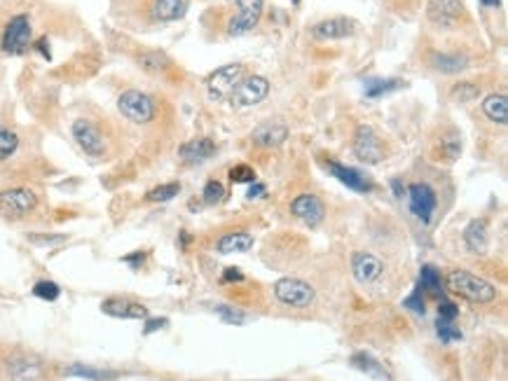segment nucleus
<instances>
[{
    "label": "nucleus",
    "mask_w": 508,
    "mask_h": 381,
    "mask_svg": "<svg viewBox=\"0 0 508 381\" xmlns=\"http://www.w3.org/2000/svg\"><path fill=\"white\" fill-rule=\"evenodd\" d=\"M167 323H169L167 318H148L143 325V334H153L155 330H162V327H167Z\"/></svg>",
    "instance_id": "nucleus-42"
},
{
    "label": "nucleus",
    "mask_w": 508,
    "mask_h": 381,
    "mask_svg": "<svg viewBox=\"0 0 508 381\" xmlns=\"http://www.w3.org/2000/svg\"><path fill=\"white\" fill-rule=\"evenodd\" d=\"M384 272V262L372 253H354L352 258V274L361 286H370L377 283L379 276Z\"/></svg>",
    "instance_id": "nucleus-14"
},
{
    "label": "nucleus",
    "mask_w": 508,
    "mask_h": 381,
    "mask_svg": "<svg viewBox=\"0 0 508 381\" xmlns=\"http://www.w3.org/2000/svg\"><path fill=\"white\" fill-rule=\"evenodd\" d=\"M450 99H452V101H457V103H471V101H478V99H480V87H478L475 82L459 80L457 85H452V89H450Z\"/></svg>",
    "instance_id": "nucleus-31"
},
{
    "label": "nucleus",
    "mask_w": 508,
    "mask_h": 381,
    "mask_svg": "<svg viewBox=\"0 0 508 381\" xmlns=\"http://www.w3.org/2000/svg\"><path fill=\"white\" fill-rule=\"evenodd\" d=\"M201 199H204V204H208V206L220 204V201L225 199V188H223V183L220 181H208L204 185V192H201Z\"/></svg>",
    "instance_id": "nucleus-36"
},
{
    "label": "nucleus",
    "mask_w": 508,
    "mask_h": 381,
    "mask_svg": "<svg viewBox=\"0 0 508 381\" xmlns=\"http://www.w3.org/2000/svg\"><path fill=\"white\" fill-rule=\"evenodd\" d=\"M31 38H33L31 17H28V14H14L5 24L3 38H0V49H3L5 54L19 56L31 47Z\"/></svg>",
    "instance_id": "nucleus-3"
},
{
    "label": "nucleus",
    "mask_w": 508,
    "mask_h": 381,
    "mask_svg": "<svg viewBox=\"0 0 508 381\" xmlns=\"http://www.w3.org/2000/svg\"><path fill=\"white\" fill-rule=\"evenodd\" d=\"M263 194H265V185H263V183H256V185H253V188L249 190V194H246V197H249V199H258V197H263Z\"/></svg>",
    "instance_id": "nucleus-45"
},
{
    "label": "nucleus",
    "mask_w": 508,
    "mask_h": 381,
    "mask_svg": "<svg viewBox=\"0 0 508 381\" xmlns=\"http://www.w3.org/2000/svg\"><path fill=\"white\" fill-rule=\"evenodd\" d=\"M138 66L143 68L146 73H150V75H167L171 71V59L164 54V52H157V49H146L141 52L136 56Z\"/></svg>",
    "instance_id": "nucleus-24"
},
{
    "label": "nucleus",
    "mask_w": 508,
    "mask_h": 381,
    "mask_svg": "<svg viewBox=\"0 0 508 381\" xmlns=\"http://www.w3.org/2000/svg\"><path fill=\"white\" fill-rule=\"evenodd\" d=\"M403 87V82L398 78H368L363 82V89H365V96L368 99H379V96H384V94H391L396 92V89H401Z\"/></svg>",
    "instance_id": "nucleus-28"
},
{
    "label": "nucleus",
    "mask_w": 508,
    "mask_h": 381,
    "mask_svg": "<svg viewBox=\"0 0 508 381\" xmlns=\"http://www.w3.org/2000/svg\"><path fill=\"white\" fill-rule=\"evenodd\" d=\"M38 208V194L28 188H10L0 192V215L10 220H19L31 215Z\"/></svg>",
    "instance_id": "nucleus-4"
},
{
    "label": "nucleus",
    "mask_w": 508,
    "mask_h": 381,
    "mask_svg": "<svg viewBox=\"0 0 508 381\" xmlns=\"http://www.w3.org/2000/svg\"><path fill=\"white\" fill-rule=\"evenodd\" d=\"M122 260H124V262L134 265V267H141V265H143L146 255H143V253H131V255H124Z\"/></svg>",
    "instance_id": "nucleus-44"
},
{
    "label": "nucleus",
    "mask_w": 508,
    "mask_h": 381,
    "mask_svg": "<svg viewBox=\"0 0 508 381\" xmlns=\"http://www.w3.org/2000/svg\"><path fill=\"white\" fill-rule=\"evenodd\" d=\"M436 334H438V339L443 341V344H454V341H461V339H464V334H461L459 327L454 325L452 320H443V318H438V323H436Z\"/></svg>",
    "instance_id": "nucleus-34"
},
{
    "label": "nucleus",
    "mask_w": 508,
    "mask_h": 381,
    "mask_svg": "<svg viewBox=\"0 0 508 381\" xmlns=\"http://www.w3.org/2000/svg\"><path fill=\"white\" fill-rule=\"evenodd\" d=\"M429 64L445 75H457V73L468 68V59L464 54H457V52H433Z\"/></svg>",
    "instance_id": "nucleus-21"
},
{
    "label": "nucleus",
    "mask_w": 508,
    "mask_h": 381,
    "mask_svg": "<svg viewBox=\"0 0 508 381\" xmlns=\"http://www.w3.org/2000/svg\"><path fill=\"white\" fill-rule=\"evenodd\" d=\"M352 147H354V155L363 164H379L386 159V147L382 143V138H379V133L372 129L370 124L356 126Z\"/></svg>",
    "instance_id": "nucleus-6"
},
{
    "label": "nucleus",
    "mask_w": 508,
    "mask_h": 381,
    "mask_svg": "<svg viewBox=\"0 0 508 381\" xmlns=\"http://www.w3.org/2000/svg\"><path fill=\"white\" fill-rule=\"evenodd\" d=\"M10 377H12V381H38L40 379V363L28 356L12 358Z\"/></svg>",
    "instance_id": "nucleus-23"
},
{
    "label": "nucleus",
    "mask_w": 508,
    "mask_h": 381,
    "mask_svg": "<svg viewBox=\"0 0 508 381\" xmlns=\"http://www.w3.org/2000/svg\"><path fill=\"white\" fill-rule=\"evenodd\" d=\"M420 288L422 290H427L429 295L433 297H440L443 295V276H440V272L433 265H424L422 267V272H420Z\"/></svg>",
    "instance_id": "nucleus-30"
},
{
    "label": "nucleus",
    "mask_w": 508,
    "mask_h": 381,
    "mask_svg": "<svg viewBox=\"0 0 508 381\" xmlns=\"http://www.w3.org/2000/svg\"><path fill=\"white\" fill-rule=\"evenodd\" d=\"M71 133H73V138H76V143L78 147L85 155L89 157H103V155H108V140L106 136H103V131L96 126L92 119H87V117H78L76 122H73L71 126Z\"/></svg>",
    "instance_id": "nucleus-5"
},
{
    "label": "nucleus",
    "mask_w": 508,
    "mask_h": 381,
    "mask_svg": "<svg viewBox=\"0 0 508 381\" xmlns=\"http://www.w3.org/2000/svg\"><path fill=\"white\" fill-rule=\"evenodd\" d=\"M356 31V21L347 19V17H333V19H324L319 24L312 26V38L328 42V40H342L354 35Z\"/></svg>",
    "instance_id": "nucleus-13"
},
{
    "label": "nucleus",
    "mask_w": 508,
    "mask_h": 381,
    "mask_svg": "<svg viewBox=\"0 0 508 381\" xmlns=\"http://www.w3.org/2000/svg\"><path fill=\"white\" fill-rule=\"evenodd\" d=\"M464 17L461 0H429V19L436 26H454Z\"/></svg>",
    "instance_id": "nucleus-17"
},
{
    "label": "nucleus",
    "mask_w": 508,
    "mask_h": 381,
    "mask_svg": "<svg viewBox=\"0 0 508 381\" xmlns=\"http://www.w3.org/2000/svg\"><path fill=\"white\" fill-rule=\"evenodd\" d=\"M178 192H181V183H164L148 192L146 199L153 201V204H164V201H171L174 197H178Z\"/></svg>",
    "instance_id": "nucleus-33"
},
{
    "label": "nucleus",
    "mask_w": 508,
    "mask_h": 381,
    "mask_svg": "<svg viewBox=\"0 0 508 381\" xmlns=\"http://www.w3.org/2000/svg\"><path fill=\"white\" fill-rule=\"evenodd\" d=\"M66 375L78 377V379H89V381H113L117 379V372L113 370H99V368H89V365H71L66 368Z\"/></svg>",
    "instance_id": "nucleus-29"
},
{
    "label": "nucleus",
    "mask_w": 508,
    "mask_h": 381,
    "mask_svg": "<svg viewBox=\"0 0 508 381\" xmlns=\"http://www.w3.org/2000/svg\"><path fill=\"white\" fill-rule=\"evenodd\" d=\"M445 283L452 293H457L459 297H464V300L473 302V304H492L497 300V288L492 286L490 281H485L471 272H464V269H454V272H450Z\"/></svg>",
    "instance_id": "nucleus-1"
},
{
    "label": "nucleus",
    "mask_w": 508,
    "mask_h": 381,
    "mask_svg": "<svg viewBox=\"0 0 508 381\" xmlns=\"http://www.w3.org/2000/svg\"><path fill=\"white\" fill-rule=\"evenodd\" d=\"M349 365H352V368H356L358 372H363L365 377L375 379V381H394V379H391V372L386 370L375 356L365 353V351H356V353L349 358Z\"/></svg>",
    "instance_id": "nucleus-19"
},
{
    "label": "nucleus",
    "mask_w": 508,
    "mask_h": 381,
    "mask_svg": "<svg viewBox=\"0 0 508 381\" xmlns=\"http://www.w3.org/2000/svg\"><path fill=\"white\" fill-rule=\"evenodd\" d=\"M403 306L410 311H415V313H420V316H424V311H427V306H424V297H422V288H420V283H417V288L410 293L406 300H403Z\"/></svg>",
    "instance_id": "nucleus-40"
},
{
    "label": "nucleus",
    "mask_w": 508,
    "mask_h": 381,
    "mask_svg": "<svg viewBox=\"0 0 508 381\" xmlns=\"http://www.w3.org/2000/svg\"><path fill=\"white\" fill-rule=\"evenodd\" d=\"M438 316L443 320H454L459 316V306L454 302H450V300H443L438 304Z\"/></svg>",
    "instance_id": "nucleus-41"
},
{
    "label": "nucleus",
    "mask_w": 508,
    "mask_h": 381,
    "mask_svg": "<svg viewBox=\"0 0 508 381\" xmlns=\"http://www.w3.org/2000/svg\"><path fill=\"white\" fill-rule=\"evenodd\" d=\"M391 188H394V194L396 197H403V194H406V188H403V183L401 181H391Z\"/></svg>",
    "instance_id": "nucleus-47"
},
{
    "label": "nucleus",
    "mask_w": 508,
    "mask_h": 381,
    "mask_svg": "<svg viewBox=\"0 0 508 381\" xmlns=\"http://www.w3.org/2000/svg\"><path fill=\"white\" fill-rule=\"evenodd\" d=\"M270 80L263 75H246L242 78V82L235 87V92L228 96L230 103L235 108H251L263 103L267 96H270Z\"/></svg>",
    "instance_id": "nucleus-7"
},
{
    "label": "nucleus",
    "mask_w": 508,
    "mask_h": 381,
    "mask_svg": "<svg viewBox=\"0 0 508 381\" xmlns=\"http://www.w3.org/2000/svg\"><path fill=\"white\" fill-rule=\"evenodd\" d=\"M483 7H488V10H497L499 5H502V0H480Z\"/></svg>",
    "instance_id": "nucleus-49"
},
{
    "label": "nucleus",
    "mask_w": 508,
    "mask_h": 381,
    "mask_svg": "<svg viewBox=\"0 0 508 381\" xmlns=\"http://www.w3.org/2000/svg\"><path fill=\"white\" fill-rule=\"evenodd\" d=\"M464 243L473 253H483L490 246V234H488V222L483 218L471 220L468 227L464 229Z\"/></svg>",
    "instance_id": "nucleus-27"
},
{
    "label": "nucleus",
    "mask_w": 508,
    "mask_h": 381,
    "mask_svg": "<svg viewBox=\"0 0 508 381\" xmlns=\"http://www.w3.org/2000/svg\"><path fill=\"white\" fill-rule=\"evenodd\" d=\"M288 138V126L283 124H263L258 129H253L251 140L258 147H279L281 143H286Z\"/></svg>",
    "instance_id": "nucleus-22"
},
{
    "label": "nucleus",
    "mask_w": 508,
    "mask_h": 381,
    "mask_svg": "<svg viewBox=\"0 0 508 381\" xmlns=\"http://www.w3.org/2000/svg\"><path fill=\"white\" fill-rule=\"evenodd\" d=\"M64 236H31V241H45V243H49V241H61Z\"/></svg>",
    "instance_id": "nucleus-48"
},
{
    "label": "nucleus",
    "mask_w": 508,
    "mask_h": 381,
    "mask_svg": "<svg viewBox=\"0 0 508 381\" xmlns=\"http://www.w3.org/2000/svg\"><path fill=\"white\" fill-rule=\"evenodd\" d=\"M242 78H244V66L242 64L223 66V68L213 71L211 75L206 78V89L213 99H228V96L235 92V87L242 82Z\"/></svg>",
    "instance_id": "nucleus-11"
},
{
    "label": "nucleus",
    "mask_w": 508,
    "mask_h": 381,
    "mask_svg": "<svg viewBox=\"0 0 508 381\" xmlns=\"http://www.w3.org/2000/svg\"><path fill=\"white\" fill-rule=\"evenodd\" d=\"M265 10V0H237V17L230 19L228 24V38L246 35L258 26L260 17Z\"/></svg>",
    "instance_id": "nucleus-10"
},
{
    "label": "nucleus",
    "mask_w": 508,
    "mask_h": 381,
    "mask_svg": "<svg viewBox=\"0 0 508 381\" xmlns=\"http://www.w3.org/2000/svg\"><path fill=\"white\" fill-rule=\"evenodd\" d=\"M178 155H181V159L188 162V164L206 162V159H211V157L215 155V143L211 138L188 140V143H183L181 147H178Z\"/></svg>",
    "instance_id": "nucleus-20"
},
{
    "label": "nucleus",
    "mask_w": 508,
    "mask_h": 381,
    "mask_svg": "<svg viewBox=\"0 0 508 381\" xmlns=\"http://www.w3.org/2000/svg\"><path fill=\"white\" fill-rule=\"evenodd\" d=\"M101 311L113 318H129V320H143L148 318V309L143 304L126 300V297H108L101 304Z\"/></svg>",
    "instance_id": "nucleus-18"
},
{
    "label": "nucleus",
    "mask_w": 508,
    "mask_h": 381,
    "mask_svg": "<svg viewBox=\"0 0 508 381\" xmlns=\"http://www.w3.org/2000/svg\"><path fill=\"white\" fill-rule=\"evenodd\" d=\"M213 309H215V313H218L223 320H225V323L242 325L246 320V313L242 309H235V306H230V304H215Z\"/></svg>",
    "instance_id": "nucleus-38"
},
{
    "label": "nucleus",
    "mask_w": 508,
    "mask_h": 381,
    "mask_svg": "<svg viewBox=\"0 0 508 381\" xmlns=\"http://www.w3.org/2000/svg\"><path fill=\"white\" fill-rule=\"evenodd\" d=\"M237 283V281H244V274L239 272L237 267H228L225 269V274H223V283Z\"/></svg>",
    "instance_id": "nucleus-43"
},
{
    "label": "nucleus",
    "mask_w": 508,
    "mask_h": 381,
    "mask_svg": "<svg viewBox=\"0 0 508 381\" xmlns=\"http://www.w3.org/2000/svg\"><path fill=\"white\" fill-rule=\"evenodd\" d=\"M19 150V136L10 126L0 124V162H7Z\"/></svg>",
    "instance_id": "nucleus-32"
},
{
    "label": "nucleus",
    "mask_w": 508,
    "mask_h": 381,
    "mask_svg": "<svg viewBox=\"0 0 508 381\" xmlns=\"http://www.w3.org/2000/svg\"><path fill=\"white\" fill-rule=\"evenodd\" d=\"M408 201H410V211L417 220H422L424 225H431L433 215H436L438 208V197L436 190L427 183H413L410 188H406Z\"/></svg>",
    "instance_id": "nucleus-9"
},
{
    "label": "nucleus",
    "mask_w": 508,
    "mask_h": 381,
    "mask_svg": "<svg viewBox=\"0 0 508 381\" xmlns=\"http://www.w3.org/2000/svg\"><path fill=\"white\" fill-rule=\"evenodd\" d=\"M290 213L307 227H319L326 218V206L317 194H300L290 201Z\"/></svg>",
    "instance_id": "nucleus-12"
},
{
    "label": "nucleus",
    "mask_w": 508,
    "mask_h": 381,
    "mask_svg": "<svg viewBox=\"0 0 508 381\" xmlns=\"http://www.w3.org/2000/svg\"><path fill=\"white\" fill-rule=\"evenodd\" d=\"M35 47H38V52H42V54H45V59H49V47H47V38H42V40H38V42H35Z\"/></svg>",
    "instance_id": "nucleus-46"
},
{
    "label": "nucleus",
    "mask_w": 508,
    "mask_h": 381,
    "mask_svg": "<svg viewBox=\"0 0 508 381\" xmlns=\"http://www.w3.org/2000/svg\"><path fill=\"white\" fill-rule=\"evenodd\" d=\"M117 110L134 124H150L157 113L153 96H148L141 89H126V92L119 94Z\"/></svg>",
    "instance_id": "nucleus-2"
},
{
    "label": "nucleus",
    "mask_w": 508,
    "mask_h": 381,
    "mask_svg": "<svg viewBox=\"0 0 508 381\" xmlns=\"http://www.w3.org/2000/svg\"><path fill=\"white\" fill-rule=\"evenodd\" d=\"M483 113L490 122H495L499 126L508 124V99L506 94H490L483 99Z\"/></svg>",
    "instance_id": "nucleus-26"
},
{
    "label": "nucleus",
    "mask_w": 508,
    "mask_h": 381,
    "mask_svg": "<svg viewBox=\"0 0 508 381\" xmlns=\"http://www.w3.org/2000/svg\"><path fill=\"white\" fill-rule=\"evenodd\" d=\"M253 248V236L249 231H230V234L220 236L215 243V250L220 255H230V253H246Z\"/></svg>",
    "instance_id": "nucleus-25"
},
{
    "label": "nucleus",
    "mask_w": 508,
    "mask_h": 381,
    "mask_svg": "<svg viewBox=\"0 0 508 381\" xmlns=\"http://www.w3.org/2000/svg\"><path fill=\"white\" fill-rule=\"evenodd\" d=\"M274 297L281 304L293 306V309H307L317 300V293L302 279H281L274 283Z\"/></svg>",
    "instance_id": "nucleus-8"
},
{
    "label": "nucleus",
    "mask_w": 508,
    "mask_h": 381,
    "mask_svg": "<svg viewBox=\"0 0 508 381\" xmlns=\"http://www.w3.org/2000/svg\"><path fill=\"white\" fill-rule=\"evenodd\" d=\"M326 169H328V174H331L333 178H338V181L342 185H347L352 192L365 194V192L372 190V183L358 169H352V167H347V164H340V162H333V159L326 162Z\"/></svg>",
    "instance_id": "nucleus-16"
},
{
    "label": "nucleus",
    "mask_w": 508,
    "mask_h": 381,
    "mask_svg": "<svg viewBox=\"0 0 508 381\" xmlns=\"http://www.w3.org/2000/svg\"><path fill=\"white\" fill-rule=\"evenodd\" d=\"M440 152L447 157V162H454L461 155V138L457 131H450L440 138Z\"/></svg>",
    "instance_id": "nucleus-35"
},
{
    "label": "nucleus",
    "mask_w": 508,
    "mask_h": 381,
    "mask_svg": "<svg viewBox=\"0 0 508 381\" xmlns=\"http://www.w3.org/2000/svg\"><path fill=\"white\" fill-rule=\"evenodd\" d=\"M190 7V0H153L148 7V19L153 24H169L185 17Z\"/></svg>",
    "instance_id": "nucleus-15"
},
{
    "label": "nucleus",
    "mask_w": 508,
    "mask_h": 381,
    "mask_svg": "<svg viewBox=\"0 0 508 381\" xmlns=\"http://www.w3.org/2000/svg\"><path fill=\"white\" fill-rule=\"evenodd\" d=\"M230 181L232 183H256V171L249 164H237V167L230 169Z\"/></svg>",
    "instance_id": "nucleus-39"
},
{
    "label": "nucleus",
    "mask_w": 508,
    "mask_h": 381,
    "mask_svg": "<svg viewBox=\"0 0 508 381\" xmlns=\"http://www.w3.org/2000/svg\"><path fill=\"white\" fill-rule=\"evenodd\" d=\"M33 295L45 302H54L59 300V295H61V288H59L54 281H38L33 286Z\"/></svg>",
    "instance_id": "nucleus-37"
}]
</instances>
